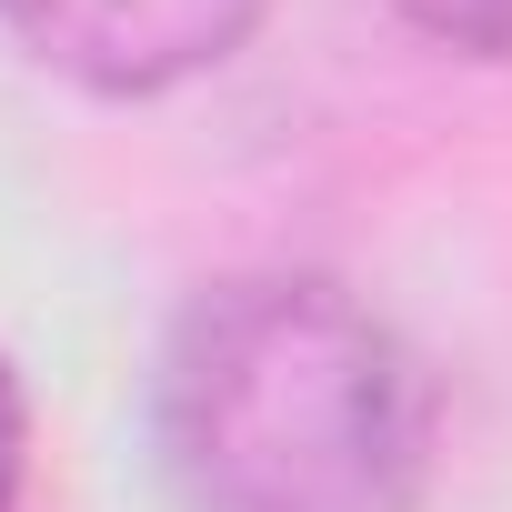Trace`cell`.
Segmentation results:
<instances>
[{"label":"cell","instance_id":"obj_1","mask_svg":"<svg viewBox=\"0 0 512 512\" xmlns=\"http://www.w3.org/2000/svg\"><path fill=\"white\" fill-rule=\"evenodd\" d=\"M151 452L181 512H422L432 382L332 272H231L161 332Z\"/></svg>","mask_w":512,"mask_h":512},{"label":"cell","instance_id":"obj_4","mask_svg":"<svg viewBox=\"0 0 512 512\" xmlns=\"http://www.w3.org/2000/svg\"><path fill=\"white\" fill-rule=\"evenodd\" d=\"M21 462H31V402H21V372L0 362V512L21 502Z\"/></svg>","mask_w":512,"mask_h":512},{"label":"cell","instance_id":"obj_3","mask_svg":"<svg viewBox=\"0 0 512 512\" xmlns=\"http://www.w3.org/2000/svg\"><path fill=\"white\" fill-rule=\"evenodd\" d=\"M392 11L462 61H512V0H392Z\"/></svg>","mask_w":512,"mask_h":512},{"label":"cell","instance_id":"obj_2","mask_svg":"<svg viewBox=\"0 0 512 512\" xmlns=\"http://www.w3.org/2000/svg\"><path fill=\"white\" fill-rule=\"evenodd\" d=\"M262 0H0L11 31L51 81L101 91V101H161L201 71H221Z\"/></svg>","mask_w":512,"mask_h":512}]
</instances>
